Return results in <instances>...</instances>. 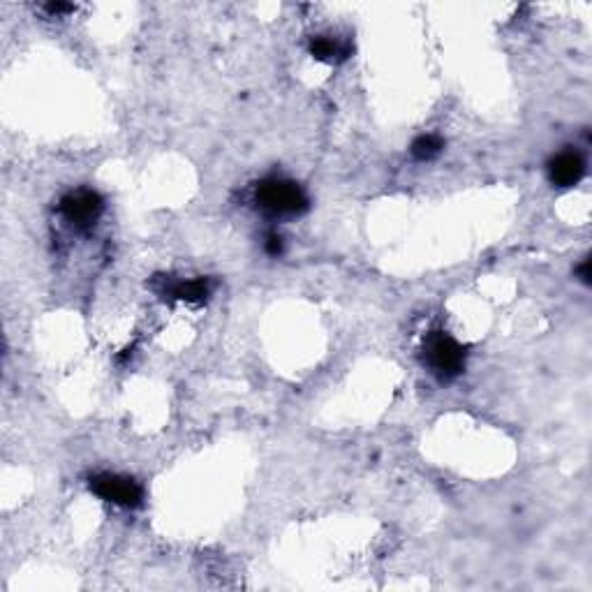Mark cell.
<instances>
[{
  "instance_id": "obj_1",
  "label": "cell",
  "mask_w": 592,
  "mask_h": 592,
  "mask_svg": "<svg viewBox=\"0 0 592 592\" xmlns=\"http://www.w3.org/2000/svg\"><path fill=\"white\" fill-rule=\"evenodd\" d=\"M253 206L269 220H290L310 209V197L301 183L271 174L253 185Z\"/></svg>"
},
{
  "instance_id": "obj_2",
  "label": "cell",
  "mask_w": 592,
  "mask_h": 592,
  "mask_svg": "<svg viewBox=\"0 0 592 592\" xmlns=\"http://www.w3.org/2000/svg\"><path fill=\"white\" fill-rule=\"evenodd\" d=\"M421 359H424L426 370L435 380L447 384L465 373V366H468V347L458 343L444 329H433L426 333L424 343H421Z\"/></svg>"
},
{
  "instance_id": "obj_3",
  "label": "cell",
  "mask_w": 592,
  "mask_h": 592,
  "mask_svg": "<svg viewBox=\"0 0 592 592\" xmlns=\"http://www.w3.org/2000/svg\"><path fill=\"white\" fill-rule=\"evenodd\" d=\"M105 213V197L93 188H74L58 199V216L77 234H91Z\"/></svg>"
},
{
  "instance_id": "obj_4",
  "label": "cell",
  "mask_w": 592,
  "mask_h": 592,
  "mask_svg": "<svg viewBox=\"0 0 592 592\" xmlns=\"http://www.w3.org/2000/svg\"><path fill=\"white\" fill-rule=\"evenodd\" d=\"M88 491L102 502L121 507V509H139L144 507V488L137 479L118 472H93L88 477Z\"/></svg>"
},
{
  "instance_id": "obj_5",
  "label": "cell",
  "mask_w": 592,
  "mask_h": 592,
  "mask_svg": "<svg viewBox=\"0 0 592 592\" xmlns=\"http://www.w3.org/2000/svg\"><path fill=\"white\" fill-rule=\"evenodd\" d=\"M153 290L162 299L169 301H183L190 306H202L211 299L213 283L209 278H192V280H174L172 276H160L153 280Z\"/></svg>"
},
{
  "instance_id": "obj_6",
  "label": "cell",
  "mask_w": 592,
  "mask_h": 592,
  "mask_svg": "<svg viewBox=\"0 0 592 592\" xmlns=\"http://www.w3.org/2000/svg\"><path fill=\"white\" fill-rule=\"evenodd\" d=\"M588 162L583 158V153L567 148V151L555 153L553 158L546 162V176H549L551 185L555 188H574L583 181L586 176Z\"/></svg>"
},
{
  "instance_id": "obj_7",
  "label": "cell",
  "mask_w": 592,
  "mask_h": 592,
  "mask_svg": "<svg viewBox=\"0 0 592 592\" xmlns=\"http://www.w3.org/2000/svg\"><path fill=\"white\" fill-rule=\"evenodd\" d=\"M352 42L338 40L333 35H313L308 42V54L322 63H343L352 56Z\"/></svg>"
},
{
  "instance_id": "obj_8",
  "label": "cell",
  "mask_w": 592,
  "mask_h": 592,
  "mask_svg": "<svg viewBox=\"0 0 592 592\" xmlns=\"http://www.w3.org/2000/svg\"><path fill=\"white\" fill-rule=\"evenodd\" d=\"M444 151V139L440 135H419L410 146L412 158L417 162H431Z\"/></svg>"
},
{
  "instance_id": "obj_9",
  "label": "cell",
  "mask_w": 592,
  "mask_h": 592,
  "mask_svg": "<svg viewBox=\"0 0 592 592\" xmlns=\"http://www.w3.org/2000/svg\"><path fill=\"white\" fill-rule=\"evenodd\" d=\"M262 248H264L266 255L278 259V257H283V253H285V239L278 232H273V229H271V232L264 234Z\"/></svg>"
},
{
  "instance_id": "obj_10",
  "label": "cell",
  "mask_w": 592,
  "mask_h": 592,
  "mask_svg": "<svg viewBox=\"0 0 592 592\" xmlns=\"http://www.w3.org/2000/svg\"><path fill=\"white\" fill-rule=\"evenodd\" d=\"M77 10V7L70 5V3H49L44 5V12L51 14V17H65V14H70Z\"/></svg>"
},
{
  "instance_id": "obj_11",
  "label": "cell",
  "mask_w": 592,
  "mask_h": 592,
  "mask_svg": "<svg viewBox=\"0 0 592 592\" xmlns=\"http://www.w3.org/2000/svg\"><path fill=\"white\" fill-rule=\"evenodd\" d=\"M574 273H576V278H579L583 285H590V259L588 257L581 259V264L576 266Z\"/></svg>"
}]
</instances>
